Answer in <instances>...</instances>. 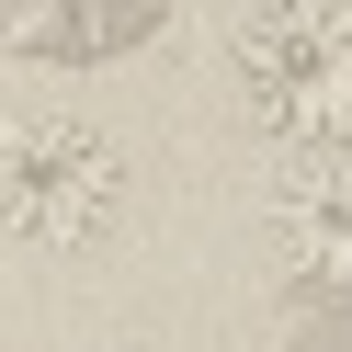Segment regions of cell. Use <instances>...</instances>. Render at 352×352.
<instances>
[{"label":"cell","instance_id":"obj_1","mask_svg":"<svg viewBox=\"0 0 352 352\" xmlns=\"http://www.w3.org/2000/svg\"><path fill=\"white\" fill-rule=\"evenodd\" d=\"M228 80L273 148H352V0H250Z\"/></svg>","mask_w":352,"mask_h":352},{"label":"cell","instance_id":"obj_2","mask_svg":"<svg viewBox=\"0 0 352 352\" xmlns=\"http://www.w3.org/2000/svg\"><path fill=\"white\" fill-rule=\"evenodd\" d=\"M125 205V148L80 114H0V239L91 250Z\"/></svg>","mask_w":352,"mask_h":352},{"label":"cell","instance_id":"obj_3","mask_svg":"<svg viewBox=\"0 0 352 352\" xmlns=\"http://www.w3.org/2000/svg\"><path fill=\"white\" fill-rule=\"evenodd\" d=\"M273 261L296 296L352 307V148H296L273 182Z\"/></svg>","mask_w":352,"mask_h":352},{"label":"cell","instance_id":"obj_4","mask_svg":"<svg viewBox=\"0 0 352 352\" xmlns=\"http://www.w3.org/2000/svg\"><path fill=\"white\" fill-rule=\"evenodd\" d=\"M160 12L170 0H0V46L46 69H102V57H137Z\"/></svg>","mask_w":352,"mask_h":352}]
</instances>
